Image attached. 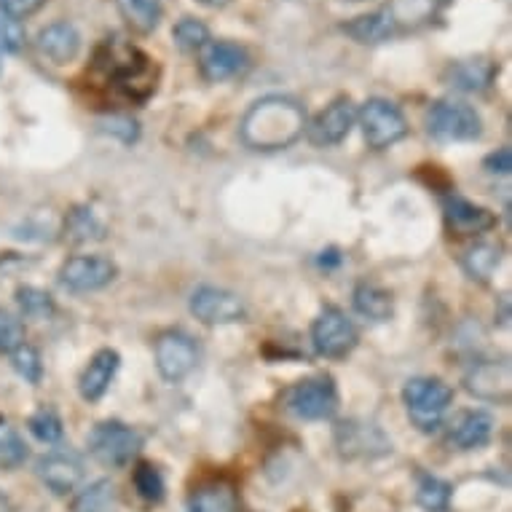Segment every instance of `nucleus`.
<instances>
[{
  "mask_svg": "<svg viewBox=\"0 0 512 512\" xmlns=\"http://www.w3.org/2000/svg\"><path fill=\"white\" fill-rule=\"evenodd\" d=\"M118 365H121V357H118L116 349H100L94 354L84 373H81V381H78V389H81V397L86 403L102 400V395L108 392L113 378H116Z\"/></svg>",
  "mask_w": 512,
  "mask_h": 512,
  "instance_id": "obj_16",
  "label": "nucleus"
},
{
  "mask_svg": "<svg viewBox=\"0 0 512 512\" xmlns=\"http://www.w3.org/2000/svg\"><path fill=\"white\" fill-rule=\"evenodd\" d=\"M46 0H0V11H6L11 17H30L35 11L41 9Z\"/></svg>",
  "mask_w": 512,
  "mask_h": 512,
  "instance_id": "obj_39",
  "label": "nucleus"
},
{
  "mask_svg": "<svg viewBox=\"0 0 512 512\" xmlns=\"http://www.w3.org/2000/svg\"><path fill=\"white\" fill-rule=\"evenodd\" d=\"M25 25L17 17L0 11V54H17L25 46Z\"/></svg>",
  "mask_w": 512,
  "mask_h": 512,
  "instance_id": "obj_37",
  "label": "nucleus"
},
{
  "mask_svg": "<svg viewBox=\"0 0 512 512\" xmlns=\"http://www.w3.org/2000/svg\"><path fill=\"white\" fill-rule=\"evenodd\" d=\"M132 483H135V491L140 494V499L148 504H159L164 499V478H161V472L148 462L137 464L135 475H132Z\"/></svg>",
  "mask_w": 512,
  "mask_h": 512,
  "instance_id": "obj_32",
  "label": "nucleus"
},
{
  "mask_svg": "<svg viewBox=\"0 0 512 512\" xmlns=\"http://www.w3.org/2000/svg\"><path fill=\"white\" fill-rule=\"evenodd\" d=\"M354 124H357V108H354V102L349 97H338L336 102H330L328 108L322 110L306 126V135L319 148H328V145L344 143Z\"/></svg>",
  "mask_w": 512,
  "mask_h": 512,
  "instance_id": "obj_12",
  "label": "nucleus"
},
{
  "mask_svg": "<svg viewBox=\"0 0 512 512\" xmlns=\"http://www.w3.org/2000/svg\"><path fill=\"white\" fill-rule=\"evenodd\" d=\"M494 435V419L486 411H467L451 429V443L462 451H475L491 440Z\"/></svg>",
  "mask_w": 512,
  "mask_h": 512,
  "instance_id": "obj_21",
  "label": "nucleus"
},
{
  "mask_svg": "<svg viewBox=\"0 0 512 512\" xmlns=\"http://www.w3.org/2000/svg\"><path fill=\"white\" fill-rule=\"evenodd\" d=\"M126 19L140 30V33H151L161 22V0H121Z\"/></svg>",
  "mask_w": 512,
  "mask_h": 512,
  "instance_id": "obj_29",
  "label": "nucleus"
},
{
  "mask_svg": "<svg viewBox=\"0 0 512 512\" xmlns=\"http://www.w3.org/2000/svg\"><path fill=\"white\" fill-rule=\"evenodd\" d=\"M344 33L349 38H354L357 43H365V46H376V43H384L389 38L397 35V25L392 22L387 9L373 11V14H362V17L346 22Z\"/></svg>",
  "mask_w": 512,
  "mask_h": 512,
  "instance_id": "obj_23",
  "label": "nucleus"
},
{
  "mask_svg": "<svg viewBox=\"0 0 512 512\" xmlns=\"http://www.w3.org/2000/svg\"><path fill=\"white\" fill-rule=\"evenodd\" d=\"M199 3H204V6H218V3H223V0H199Z\"/></svg>",
  "mask_w": 512,
  "mask_h": 512,
  "instance_id": "obj_43",
  "label": "nucleus"
},
{
  "mask_svg": "<svg viewBox=\"0 0 512 512\" xmlns=\"http://www.w3.org/2000/svg\"><path fill=\"white\" fill-rule=\"evenodd\" d=\"M287 411L303 421L330 419L338 408V389L330 376H311L287 389Z\"/></svg>",
  "mask_w": 512,
  "mask_h": 512,
  "instance_id": "obj_6",
  "label": "nucleus"
},
{
  "mask_svg": "<svg viewBox=\"0 0 512 512\" xmlns=\"http://www.w3.org/2000/svg\"><path fill=\"white\" fill-rule=\"evenodd\" d=\"M191 314L204 325H231L247 314V306L236 293L223 287L204 285L191 295Z\"/></svg>",
  "mask_w": 512,
  "mask_h": 512,
  "instance_id": "obj_11",
  "label": "nucleus"
},
{
  "mask_svg": "<svg viewBox=\"0 0 512 512\" xmlns=\"http://www.w3.org/2000/svg\"><path fill=\"white\" fill-rule=\"evenodd\" d=\"M357 338L360 336H357L354 322L336 306L322 309V314L311 325V344L319 357H328V360L346 357L357 346Z\"/></svg>",
  "mask_w": 512,
  "mask_h": 512,
  "instance_id": "obj_8",
  "label": "nucleus"
},
{
  "mask_svg": "<svg viewBox=\"0 0 512 512\" xmlns=\"http://www.w3.org/2000/svg\"><path fill=\"white\" fill-rule=\"evenodd\" d=\"M0 512H11V502H9V496L3 494V491H0Z\"/></svg>",
  "mask_w": 512,
  "mask_h": 512,
  "instance_id": "obj_42",
  "label": "nucleus"
},
{
  "mask_svg": "<svg viewBox=\"0 0 512 512\" xmlns=\"http://www.w3.org/2000/svg\"><path fill=\"white\" fill-rule=\"evenodd\" d=\"M244 68H247V51L231 41H210L199 57V70H202L204 81H210V84H220V81L239 76Z\"/></svg>",
  "mask_w": 512,
  "mask_h": 512,
  "instance_id": "obj_15",
  "label": "nucleus"
},
{
  "mask_svg": "<svg viewBox=\"0 0 512 512\" xmlns=\"http://www.w3.org/2000/svg\"><path fill=\"white\" fill-rule=\"evenodd\" d=\"M65 231L70 242H97L105 236V223L89 207H78L68 215Z\"/></svg>",
  "mask_w": 512,
  "mask_h": 512,
  "instance_id": "obj_28",
  "label": "nucleus"
},
{
  "mask_svg": "<svg viewBox=\"0 0 512 512\" xmlns=\"http://www.w3.org/2000/svg\"><path fill=\"white\" fill-rule=\"evenodd\" d=\"M25 344V325L14 314L0 309V352H14Z\"/></svg>",
  "mask_w": 512,
  "mask_h": 512,
  "instance_id": "obj_38",
  "label": "nucleus"
},
{
  "mask_svg": "<svg viewBox=\"0 0 512 512\" xmlns=\"http://www.w3.org/2000/svg\"><path fill=\"white\" fill-rule=\"evenodd\" d=\"M35 475L49 488L51 494L68 496L84 480V462L73 451H51L35 464Z\"/></svg>",
  "mask_w": 512,
  "mask_h": 512,
  "instance_id": "obj_14",
  "label": "nucleus"
},
{
  "mask_svg": "<svg viewBox=\"0 0 512 512\" xmlns=\"http://www.w3.org/2000/svg\"><path fill=\"white\" fill-rule=\"evenodd\" d=\"M427 129L440 143H470L483 132V121L467 102L440 100L429 108Z\"/></svg>",
  "mask_w": 512,
  "mask_h": 512,
  "instance_id": "obj_5",
  "label": "nucleus"
},
{
  "mask_svg": "<svg viewBox=\"0 0 512 512\" xmlns=\"http://www.w3.org/2000/svg\"><path fill=\"white\" fill-rule=\"evenodd\" d=\"M467 392L486 403H510L512 395V365L507 360H486L472 365L464 378Z\"/></svg>",
  "mask_w": 512,
  "mask_h": 512,
  "instance_id": "obj_13",
  "label": "nucleus"
},
{
  "mask_svg": "<svg viewBox=\"0 0 512 512\" xmlns=\"http://www.w3.org/2000/svg\"><path fill=\"white\" fill-rule=\"evenodd\" d=\"M118 507V491L108 478L94 480L86 488H81L73 496L70 510L73 512H116Z\"/></svg>",
  "mask_w": 512,
  "mask_h": 512,
  "instance_id": "obj_25",
  "label": "nucleus"
},
{
  "mask_svg": "<svg viewBox=\"0 0 512 512\" xmlns=\"http://www.w3.org/2000/svg\"><path fill=\"white\" fill-rule=\"evenodd\" d=\"M105 51V65L108 76L116 81V86L132 100H145L156 89V76H153V59L143 54L135 46L126 43H108L102 46Z\"/></svg>",
  "mask_w": 512,
  "mask_h": 512,
  "instance_id": "obj_2",
  "label": "nucleus"
},
{
  "mask_svg": "<svg viewBox=\"0 0 512 512\" xmlns=\"http://www.w3.org/2000/svg\"><path fill=\"white\" fill-rule=\"evenodd\" d=\"M354 309L370 322H387L395 314V303H392V295L387 290L362 282L354 290Z\"/></svg>",
  "mask_w": 512,
  "mask_h": 512,
  "instance_id": "obj_26",
  "label": "nucleus"
},
{
  "mask_svg": "<svg viewBox=\"0 0 512 512\" xmlns=\"http://www.w3.org/2000/svg\"><path fill=\"white\" fill-rule=\"evenodd\" d=\"M486 169L494 175H510L512 169V151L510 148H499L486 159Z\"/></svg>",
  "mask_w": 512,
  "mask_h": 512,
  "instance_id": "obj_41",
  "label": "nucleus"
},
{
  "mask_svg": "<svg viewBox=\"0 0 512 512\" xmlns=\"http://www.w3.org/2000/svg\"><path fill=\"white\" fill-rule=\"evenodd\" d=\"M116 263L102 255H76L59 269V282L73 293H94L116 279Z\"/></svg>",
  "mask_w": 512,
  "mask_h": 512,
  "instance_id": "obj_10",
  "label": "nucleus"
},
{
  "mask_svg": "<svg viewBox=\"0 0 512 512\" xmlns=\"http://www.w3.org/2000/svg\"><path fill=\"white\" fill-rule=\"evenodd\" d=\"M38 51L54 65H68L81 51V33L70 22H54L38 33Z\"/></svg>",
  "mask_w": 512,
  "mask_h": 512,
  "instance_id": "obj_17",
  "label": "nucleus"
},
{
  "mask_svg": "<svg viewBox=\"0 0 512 512\" xmlns=\"http://www.w3.org/2000/svg\"><path fill=\"white\" fill-rule=\"evenodd\" d=\"M403 403L421 432H435L454 403V389L440 378H411L403 389Z\"/></svg>",
  "mask_w": 512,
  "mask_h": 512,
  "instance_id": "obj_3",
  "label": "nucleus"
},
{
  "mask_svg": "<svg viewBox=\"0 0 512 512\" xmlns=\"http://www.w3.org/2000/svg\"><path fill=\"white\" fill-rule=\"evenodd\" d=\"M86 445H89V454L102 464V467H126L132 462L140 448H143V437L137 429H132L129 424H121V421H102L89 432L86 437Z\"/></svg>",
  "mask_w": 512,
  "mask_h": 512,
  "instance_id": "obj_4",
  "label": "nucleus"
},
{
  "mask_svg": "<svg viewBox=\"0 0 512 512\" xmlns=\"http://www.w3.org/2000/svg\"><path fill=\"white\" fill-rule=\"evenodd\" d=\"M242 140L255 151H282L306 132V110L285 94H269L252 102L242 118Z\"/></svg>",
  "mask_w": 512,
  "mask_h": 512,
  "instance_id": "obj_1",
  "label": "nucleus"
},
{
  "mask_svg": "<svg viewBox=\"0 0 512 512\" xmlns=\"http://www.w3.org/2000/svg\"><path fill=\"white\" fill-rule=\"evenodd\" d=\"M445 218L462 234H480V231H488L496 223L491 212L483 210V207H475V204L456 194L445 199Z\"/></svg>",
  "mask_w": 512,
  "mask_h": 512,
  "instance_id": "obj_22",
  "label": "nucleus"
},
{
  "mask_svg": "<svg viewBox=\"0 0 512 512\" xmlns=\"http://www.w3.org/2000/svg\"><path fill=\"white\" fill-rule=\"evenodd\" d=\"M172 38L183 51H202L210 43V30L194 17H183L172 30Z\"/></svg>",
  "mask_w": 512,
  "mask_h": 512,
  "instance_id": "obj_33",
  "label": "nucleus"
},
{
  "mask_svg": "<svg viewBox=\"0 0 512 512\" xmlns=\"http://www.w3.org/2000/svg\"><path fill=\"white\" fill-rule=\"evenodd\" d=\"M30 432L46 445L59 443L62 435H65L62 419H59V413L54 411V408H41V411H35L33 416H30Z\"/></svg>",
  "mask_w": 512,
  "mask_h": 512,
  "instance_id": "obj_35",
  "label": "nucleus"
},
{
  "mask_svg": "<svg viewBox=\"0 0 512 512\" xmlns=\"http://www.w3.org/2000/svg\"><path fill=\"white\" fill-rule=\"evenodd\" d=\"M27 445L19 437V432L11 427L9 421L0 416V467L3 470H14L19 464H25Z\"/></svg>",
  "mask_w": 512,
  "mask_h": 512,
  "instance_id": "obj_31",
  "label": "nucleus"
},
{
  "mask_svg": "<svg viewBox=\"0 0 512 512\" xmlns=\"http://www.w3.org/2000/svg\"><path fill=\"white\" fill-rule=\"evenodd\" d=\"M416 502L429 512H445L451 504V483H445L435 475H421Z\"/></svg>",
  "mask_w": 512,
  "mask_h": 512,
  "instance_id": "obj_30",
  "label": "nucleus"
},
{
  "mask_svg": "<svg viewBox=\"0 0 512 512\" xmlns=\"http://www.w3.org/2000/svg\"><path fill=\"white\" fill-rule=\"evenodd\" d=\"M17 303L22 314L30 319H49L54 314V301L46 290L38 287H19L17 290Z\"/></svg>",
  "mask_w": 512,
  "mask_h": 512,
  "instance_id": "obj_34",
  "label": "nucleus"
},
{
  "mask_svg": "<svg viewBox=\"0 0 512 512\" xmlns=\"http://www.w3.org/2000/svg\"><path fill=\"white\" fill-rule=\"evenodd\" d=\"M496 76L494 62L488 59H467V62H456L448 70V84L459 89V92H486Z\"/></svg>",
  "mask_w": 512,
  "mask_h": 512,
  "instance_id": "obj_24",
  "label": "nucleus"
},
{
  "mask_svg": "<svg viewBox=\"0 0 512 512\" xmlns=\"http://www.w3.org/2000/svg\"><path fill=\"white\" fill-rule=\"evenodd\" d=\"M199 349L183 330H164L156 338V368L167 381H183L196 368Z\"/></svg>",
  "mask_w": 512,
  "mask_h": 512,
  "instance_id": "obj_9",
  "label": "nucleus"
},
{
  "mask_svg": "<svg viewBox=\"0 0 512 512\" xmlns=\"http://www.w3.org/2000/svg\"><path fill=\"white\" fill-rule=\"evenodd\" d=\"M108 132H113V135H121L126 140V143H132L137 137V124L132 121V118H124V116H110L108 118V126H105Z\"/></svg>",
  "mask_w": 512,
  "mask_h": 512,
  "instance_id": "obj_40",
  "label": "nucleus"
},
{
  "mask_svg": "<svg viewBox=\"0 0 512 512\" xmlns=\"http://www.w3.org/2000/svg\"><path fill=\"white\" fill-rule=\"evenodd\" d=\"M11 365L17 370L19 376L30 381V384H38L43 376V365H41V354L35 352L33 346H17L14 352H11Z\"/></svg>",
  "mask_w": 512,
  "mask_h": 512,
  "instance_id": "obj_36",
  "label": "nucleus"
},
{
  "mask_svg": "<svg viewBox=\"0 0 512 512\" xmlns=\"http://www.w3.org/2000/svg\"><path fill=\"white\" fill-rule=\"evenodd\" d=\"M357 121L362 126V135L368 140L370 148H389V145L400 143L408 135V121H405L403 110L397 108L395 102L373 97L357 110Z\"/></svg>",
  "mask_w": 512,
  "mask_h": 512,
  "instance_id": "obj_7",
  "label": "nucleus"
},
{
  "mask_svg": "<svg viewBox=\"0 0 512 512\" xmlns=\"http://www.w3.org/2000/svg\"><path fill=\"white\" fill-rule=\"evenodd\" d=\"M239 510V499L231 483L226 480H212L204 486L194 488L188 499H185L183 512H236Z\"/></svg>",
  "mask_w": 512,
  "mask_h": 512,
  "instance_id": "obj_19",
  "label": "nucleus"
},
{
  "mask_svg": "<svg viewBox=\"0 0 512 512\" xmlns=\"http://www.w3.org/2000/svg\"><path fill=\"white\" fill-rule=\"evenodd\" d=\"M448 3H454V0H392L387 11L397 25V33H403V30L429 25L432 19L443 14Z\"/></svg>",
  "mask_w": 512,
  "mask_h": 512,
  "instance_id": "obj_18",
  "label": "nucleus"
},
{
  "mask_svg": "<svg viewBox=\"0 0 512 512\" xmlns=\"http://www.w3.org/2000/svg\"><path fill=\"white\" fill-rule=\"evenodd\" d=\"M336 440L338 448H341V454L346 456H370L373 454L370 448H378V454H381V451H387L389 448V443L376 427H370V424H357V421H344V424H338Z\"/></svg>",
  "mask_w": 512,
  "mask_h": 512,
  "instance_id": "obj_20",
  "label": "nucleus"
},
{
  "mask_svg": "<svg viewBox=\"0 0 512 512\" xmlns=\"http://www.w3.org/2000/svg\"><path fill=\"white\" fill-rule=\"evenodd\" d=\"M499 263H502V247H496V244L488 242L472 244L462 258L464 271H467L472 279H478V282H488V279L494 277V271L499 269Z\"/></svg>",
  "mask_w": 512,
  "mask_h": 512,
  "instance_id": "obj_27",
  "label": "nucleus"
}]
</instances>
